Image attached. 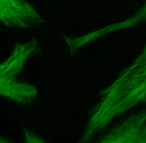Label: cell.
<instances>
[{"instance_id": "6da1fadb", "label": "cell", "mask_w": 146, "mask_h": 143, "mask_svg": "<svg viewBox=\"0 0 146 143\" xmlns=\"http://www.w3.org/2000/svg\"><path fill=\"white\" fill-rule=\"evenodd\" d=\"M99 101L88 112L79 142L93 140L115 117L141 104H146V43L137 58L100 92Z\"/></svg>"}, {"instance_id": "7a4b0ae2", "label": "cell", "mask_w": 146, "mask_h": 143, "mask_svg": "<svg viewBox=\"0 0 146 143\" xmlns=\"http://www.w3.org/2000/svg\"><path fill=\"white\" fill-rule=\"evenodd\" d=\"M100 143H146V109L124 117L102 133Z\"/></svg>"}, {"instance_id": "3957f363", "label": "cell", "mask_w": 146, "mask_h": 143, "mask_svg": "<svg viewBox=\"0 0 146 143\" xmlns=\"http://www.w3.org/2000/svg\"><path fill=\"white\" fill-rule=\"evenodd\" d=\"M0 20L6 26L21 28L38 27L47 22L29 0H0Z\"/></svg>"}, {"instance_id": "277c9868", "label": "cell", "mask_w": 146, "mask_h": 143, "mask_svg": "<svg viewBox=\"0 0 146 143\" xmlns=\"http://www.w3.org/2000/svg\"><path fill=\"white\" fill-rule=\"evenodd\" d=\"M36 39L27 42H17L11 54L0 66V82L20 81L17 76L21 74L26 62L36 54H41Z\"/></svg>"}, {"instance_id": "5b68a950", "label": "cell", "mask_w": 146, "mask_h": 143, "mask_svg": "<svg viewBox=\"0 0 146 143\" xmlns=\"http://www.w3.org/2000/svg\"><path fill=\"white\" fill-rule=\"evenodd\" d=\"M24 136L25 142H44V140L36 134L34 131L28 129L25 126H23Z\"/></svg>"}]
</instances>
